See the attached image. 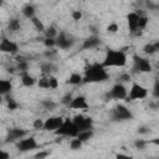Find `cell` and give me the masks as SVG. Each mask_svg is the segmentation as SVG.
Listing matches in <instances>:
<instances>
[{
    "instance_id": "obj_1",
    "label": "cell",
    "mask_w": 159,
    "mask_h": 159,
    "mask_svg": "<svg viewBox=\"0 0 159 159\" xmlns=\"http://www.w3.org/2000/svg\"><path fill=\"white\" fill-rule=\"evenodd\" d=\"M109 75L107 73L102 63L94 62L86 67L84 75L82 76V83H99L107 81Z\"/></svg>"
},
{
    "instance_id": "obj_2",
    "label": "cell",
    "mask_w": 159,
    "mask_h": 159,
    "mask_svg": "<svg viewBox=\"0 0 159 159\" xmlns=\"http://www.w3.org/2000/svg\"><path fill=\"white\" fill-rule=\"evenodd\" d=\"M127 63V55L120 50H108L106 52L102 66L107 67H123Z\"/></svg>"
},
{
    "instance_id": "obj_3",
    "label": "cell",
    "mask_w": 159,
    "mask_h": 159,
    "mask_svg": "<svg viewBox=\"0 0 159 159\" xmlns=\"http://www.w3.org/2000/svg\"><path fill=\"white\" fill-rule=\"evenodd\" d=\"M56 135H60V137H71V138H76L77 134L80 133L78 132V128L72 123V119L70 118H65L63 119V123L61 124V127L53 132Z\"/></svg>"
},
{
    "instance_id": "obj_4",
    "label": "cell",
    "mask_w": 159,
    "mask_h": 159,
    "mask_svg": "<svg viewBox=\"0 0 159 159\" xmlns=\"http://www.w3.org/2000/svg\"><path fill=\"white\" fill-rule=\"evenodd\" d=\"M112 119L116 122H122V120H130L133 119V113L130 112V109H128L123 104H118L113 108L112 113Z\"/></svg>"
},
{
    "instance_id": "obj_5",
    "label": "cell",
    "mask_w": 159,
    "mask_h": 159,
    "mask_svg": "<svg viewBox=\"0 0 159 159\" xmlns=\"http://www.w3.org/2000/svg\"><path fill=\"white\" fill-rule=\"evenodd\" d=\"M147 96H148V89H147L144 86H142V84H139V83L134 82V83H132V87H130L129 94L127 96V98H128L127 101L144 99Z\"/></svg>"
},
{
    "instance_id": "obj_6",
    "label": "cell",
    "mask_w": 159,
    "mask_h": 159,
    "mask_svg": "<svg viewBox=\"0 0 159 159\" xmlns=\"http://www.w3.org/2000/svg\"><path fill=\"white\" fill-rule=\"evenodd\" d=\"M133 62H134V66L133 68L137 71V72H142V73H148L152 71V65L150 62L144 58V57H140L138 55H134L133 56Z\"/></svg>"
},
{
    "instance_id": "obj_7",
    "label": "cell",
    "mask_w": 159,
    "mask_h": 159,
    "mask_svg": "<svg viewBox=\"0 0 159 159\" xmlns=\"http://www.w3.org/2000/svg\"><path fill=\"white\" fill-rule=\"evenodd\" d=\"M55 41H56V46H57L58 48H61V50H67V48L72 47L73 43H75L73 37H72V36H68V35H67L66 32H63V31H61L60 34H57Z\"/></svg>"
},
{
    "instance_id": "obj_8",
    "label": "cell",
    "mask_w": 159,
    "mask_h": 159,
    "mask_svg": "<svg viewBox=\"0 0 159 159\" xmlns=\"http://www.w3.org/2000/svg\"><path fill=\"white\" fill-rule=\"evenodd\" d=\"M39 147L36 139L34 137H29V138H22L16 143V148L17 150L25 153V152H31L34 149H36Z\"/></svg>"
},
{
    "instance_id": "obj_9",
    "label": "cell",
    "mask_w": 159,
    "mask_h": 159,
    "mask_svg": "<svg viewBox=\"0 0 159 159\" xmlns=\"http://www.w3.org/2000/svg\"><path fill=\"white\" fill-rule=\"evenodd\" d=\"M62 123H63V118L60 116L48 117L46 120H43V128L42 129L46 132H55L61 127Z\"/></svg>"
},
{
    "instance_id": "obj_10",
    "label": "cell",
    "mask_w": 159,
    "mask_h": 159,
    "mask_svg": "<svg viewBox=\"0 0 159 159\" xmlns=\"http://www.w3.org/2000/svg\"><path fill=\"white\" fill-rule=\"evenodd\" d=\"M0 52L10 53V55H16L19 52V45L14 41H11L7 37H2L0 41Z\"/></svg>"
},
{
    "instance_id": "obj_11",
    "label": "cell",
    "mask_w": 159,
    "mask_h": 159,
    "mask_svg": "<svg viewBox=\"0 0 159 159\" xmlns=\"http://www.w3.org/2000/svg\"><path fill=\"white\" fill-rule=\"evenodd\" d=\"M26 134H27V132L25 129H21V128H10V129H7V133H6V137H5V143L19 142Z\"/></svg>"
},
{
    "instance_id": "obj_12",
    "label": "cell",
    "mask_w": 159,
    "mask_h": 159,
    "mask_svg": "<svg viewBox=\"0 0 159 159\" xmlns=\"http://www.w3.org/2000/svg\"><path fill=\"white\" fill-rule=\"evenodd\" d=\"M108 96H109L111 98H113V99H124V98H127V96H128L127 88H125V86H124L123 83H116V84L111 88Z\"/></svg>"
},
{
    "instance_id": "obj_13",
    "label": "cell",
    "mask_w": 159,
    "mask_h": 159,
    "mask_svg": "<svg viewBox=\"0 0 159 159\" xmlns=\"http://www.w3.org/2000/svg\"><path fill=\"white\" fill-rule=\"evenodd\" d=\"M68 108L71 109H87L88 108V103L84 96H76L72 98L71 103L68 104Z\"/></svg>"
},
{
    "instance_id": "obj_14",
    "label": "cell",
    "mask_w": 159,
    "mask_h": 159,
    "mask_svg": "<svg viewBox=\"0 0 159 159\" xmlns=\"http://www.w3.org/2000/svg\"><path fill=\"white\" fill-rule=\"evenodd\" d=\"M99 45H101V39L97 35H92V36L83 40V43H82L81 48L82 50H91V48H96Z\"/></svg>"
},
{
    "instance_id": "obj_15",
    "label": "cell",
    "mask_w": 159,
    "mask_h": 159,
    "mask_svg": "<svg viewBox=\"0 0 159 159\" xmlns=\"http://www.w3.org/2000/svg\"><path fill=\"white\" fill-rule=\"evenodd\" d=\"M138 20H139V16L135 14V11L129 12L127 15V21H128V26H129L130 32H135L138 30Z\"/></svg>"
},
{
    "instance_id": "obj_16",
    "label": "cell",
    "mask_w": 159,
    "mask_h": 159,
    "mask_svg": "<svg viewBox=\"0 0 159 159\" xmlns=\"http://www.w3.org/2000/svg\"><path fill=\"white\" fill-rule=\"evenodd\" d=\"M12 89V83L10 80L0 78V96H7Z\"/></svg>"
},
{
    "instance_id": "obj_17",
    "label": "cell",
    "mask_w": 159,
    "mask_h": 159,
    "mask_svg": "<svg viewBox=\"0 0 159 159\" xmlns=\"http://www.w3.org/2000/svg\"><path fill=\"white\" fill-rule=\"evenodd\" d=\"M7 30L11 31V32L20 31L21 30V22H20V20L17 17H11L7 21Z\"/></svg>"
},
{
    "instance_id": "obj_18",
    "label": "cell",
    "mask_w": 159,
    "mask_h": 159,
    "mask_svg": "<svg viewBox=\"0 0 159 159\" xmlns=\"http://www.w3.org/2000/svg\"><path fill=\"white\" fill-rule=\"evenodd\" d=\"M21 83L25 87H32L36 83V80L34 76H31L26 72V73H21Z\"/></svg>"
},
{
    "instance_id": "obj_19",
    "label": "cell",
    "mask_w": 159,
    "mask_h": 159,
    "mask_svg": "<svg viewBox=\"0 0 159 159\" xmlns=\"http://www.w3.org/2000/svg\"><path fill=\"white\" fill-rule=\"evenodd\" d=\"M40 70H41V72H42L43 75L51 76V73L56 71V66H55L53 63H51V62H45V63H41Z\"/></svg>"
},
{
    "instance_id": "obj_20",
    "label": "cell",
    "mask_w": 159,
    "mask_h": 159,
    "mask_svg": "<svg viewBox=\"0 0 159 159\" xmlns=\"http://www.w3.org/2000/svg\"><path fill=\"white\" fill-rule=\"evenodd\" d=\"M35 12H36L35 6L31 5V4H26V5L22 7V14H24V16L27 17V19H32L34 16H36Z\"/></svg>"
},
{
    "instance_id": "obj_21",
    "label": "cell",
    "mask_w": 159,
    "mask_h": 159,
    "mask_svg": "<svg viewBox=\"0 0 159 159\" xmlns=\"http://www.w3.org/2000/svg\"><path fill=\"white\" fill-rule=\"evenodd\" d=\"M159 50V42H155V43H147L144 45L143 47V52L147 53V55H153L154 52H157Z\"/></svg>"
},
{
    "instance_id": "obj_22",
    "label": "cell",
    "mask_w": 159,
    "mask_h": 159,
    "mask_svg": "<svg viewBox=\"0 0 159 159\" xmlns=\"http://www.w3.org/2000/svg\"><path fill=\"white\" fill-rule=\"evenodd\" d=\"M66 82H67L68 84L77 86V84H80V83H82V76H81L80 73H71Z\"/></svg>"
},
{
    "instance_id": "obj_23",
    "label": "cell",
    "mask_w": 159,
    "mask_h": 159,
    "mask_svg": "<svg viewBox=\"0 0 159 159\" xmlns=\"http://www.w3.org/2000/svg\"><path fill=\"white\" fill-rule=\"evenodd\" d=\"M92 137H93V130H84V132H80L76 138L80 139L82 143H84V142L89 140Z\"/></svg>"
},
{
    "instance_id": "obj_24",
    "label": "cell",
    "mask_w": 159,
    "mask_h": 159,
    "mask_svg": "<svg viewBox=\"0 0 159 159\" xmlns=\"http://www.w3.org/2000/svg\"><path fill=\"white\" fill-rule=\"evenodd\" d=\"M30 20H31L32 25L35 26V29H36L39 32H42V31L45 32V25L42 24V21H41L37 16H34V17H32V19H30Z\"/></svg>"
},
{
    "instance_id": "obj_25",
    "label": "cell",
    "mask_w": 159,
    "mask_h": 159,
    "mask_svg": "<svg viewBox=\"0 0 159 159\" xmlns=\"http://www.w3.org/2000/svg\"><path fill=\"white\" fill-rule=\"evenodd\" d=\"M41 106H42L45 109H47V111H52V109L56 108L57 103L53 102L52 99H42V101H41Z\"/></svg>"
},
{
    "instance_id": "obj_26",
    "label": "cell",
    "mask_w": 159,
    "mask_h": 159,
    "mask_svg": "<svg viewBox=\"0 0 159 159\" xmlns=\"http://www.w3.org/2000/svg\"><path fill=\"white\" fill-rule=\"evenodd\" d=\"M57 36V30L55 26H50L45 29V39H56Z\"/></svg>"
},
{
    "instance_id": "obj_27",
    "label": "cell",
    "mask_w": 159,
    "mask_h": 159,
    "mask_svg": "<svg viewBox=\"0 0 159 159\" xmlns=\"http://www.w3.org/2000/svg\"><path fill=\"white\" fill-rule=\"evenodd\" d=\"M82 144H83V143H82L80 139L73 138V139H71V142H70V148H71L72 150H78V149L82 148Z\"/></svg>"
},
{
    "instance_id": "obj_28",
    "label": "cell",
    "mask_w": 159,
    "mask_h": 159,
    "mask_svg": "<svg viewBox=\"0 0 159 159\" xmlns=\"http://www.w3.org/2000/svg\"><path fill=\"white\" fill-rule=\"evenodd\" d=\"M16 70H17V71H20L21 73H26V72H27V70H29V62H27V61L17 62Z\"/></svg>"
},
{
    "instance_id": "obj_29",
    "label": "cell",
    "mask_w": 159,
    "mask_h": 159,
    "mask_svg": "<svg viewBox=\"0 0 159 159\" xmlns=\"http://www.w3.org/2000/svg\"><path fill=\"white\" fill-rule=\"evenodd\" d=\"M147 25H148V17H147L145 15L139 16V20H138V30H139V29H140V30L145 29Z\"/></svg>"
},
{
    "instance_id": "obj_30",
    "label": "cell",
    "mask_w": 159,
    "mask_h": 159,
    "mask_svg": "<svg viewBox=\"0 0 159 159\" xmlns=\"http://www.w3.org/2000/svg\"><path fill=\"white\" fill-rule=\"evenodd\" d=\"M48 87L51 89H56L58 87V80L55 77V76H48Z\"/></svg>"
},
{
    "instance_id": "obj_31",
    "label": "cell",
    "mask_w": 159,
    "mask_h": 159,
    "mask_svg": "<svg viewBox=\"0 0 159 159\" xmlns=\"http://www.w3.org/2000/svg\"><path fill=\"white\" fill-rule=\"evenodd\" d=\"M37 84H39L40 88H45V89L50 88V87H48V77H46V76L41 77V78L37 81Z\"/></svg>"
},
{
    "instance_id": "obj_32",
    "label": "cell",
    "mask_w": 159,
    "mask_h": 159,
    "mask_svg": "<svg viewBox=\"0 0 159 159\" xmlns=\"http://www.w3.org/2000/svg\"><path fill=\"white\" fill-rule=\"evenodd\" d=\"M147 144H148V142L144 140V139H137V140L134 142V147H135L138 150H144Z\"/></svg>"
},
{
    "instance_id": "obj_33",
    "label": "cell",
    "mask_w": 159,
    "mask_h": 159,
    "mask_svg": "<svg viewBox=\"0 0 159 159\" xmlns=\"http://www.w3.org/2000/svg\"><path fill=\"white\" fill-rule=\"evenodd\" d=\"M50 154H51L50 150H40L39 153H36V154L34 155V159H46Z\"/></svg>"
},
{
    "instance_id": "obj_34",
    "label": "cell",
    "mask_w": 159,
    "mask_h": 159,
    "mask_svg": "<svg viewBox=\"0 0 159 159\" xmlns=\"http://www.w3.org/2000/svg\"><path fill=\"white\" fill-rule=\"evenodd\" d=\"M56 55H57V50H55V48H47V50L43 52V56L47 57V58H50V60H52Z\"/></svg>"
},
{
    "instance_id": "obj_35",
    "label": "cell",
    "mask_w": 159,
    "mask_h": 159,
    "mask_svg": "<svg viewBox=\"0 0 159 159\" xmlns=\"http://www.w3.org/2000/svg\"><path fill=\"white\" fill-rule=\"evenodd\" d=\"M118 30H119V26H118V24H116V22H112V24H109V25L107 26V32H108V34H116Z\"/></svg>"
},
{
    "instance_id": "obj_36",
    "label": "cell",
    "mask_w": 159,
    "mask_h": 159,
    "mask_svg": "<svg viewBox=\"0 0 159 159\" xmlns=\"http://www.w3.org/2000/svg\"><path fill=\"white\" fill-rule=\"evenodd\" d=\"M71 17H72V20H75V21H80V20L82 19V12H81L80 10H72V11H71Z\"/></svg>"
},
{
    "instance_id": "obj_37",
    "label": "cell",
    "mask_w": 159,
    "mask_h": 159,
    "mask_svg": "<svg viewBox=\"0 0 159 159\" xmlns=\"http://www.w3.org/2000/svg\"><path fill=\"white\" fill-rule=\"evenodd\" d=\"M72 98H73V97H72V94H71V93H67V94H65V96H63V97L61 98V103L68 107V104L71 103Z\"/></svg>"
},
{
    "instance_id": "obj_38",
    "label": "cell",
    "mask_w": 159,
    "mask_h": 159,
    "mask_svg": "<svg viewBox=\"0 0 159 159\" xmlns=\"http://www.w3.org/2000/svg\"><path fill=\"white\" fill-rule=\"evenodd\" d=\"M43 43H45V46H46L47 48H53V47L56 46L55 39H45V40H43Z\"/></svg>"
},
{
    "instance_id": "obj_39",
    "label": "cell",
    "mask_w": 159,
    "mask_h": 159,
    "mask_svg": "<svg viewBox=\"0 0 159 159\" xmlns=\"http://www.w3.org/2000/svg\"><path fill=\"white\" fill-rule=\"evenodd\" d=\"M32 127H34V129H42L43 128V120L42 119H40V118H37V119H35L34 120V123H32Z\"/></svg>"
},
{
    "instance_id": "obj_40",
    "label": "cell",
    "mask_w": 159,
    "mask_h": 159,
    "mask_svg": "<svg viewBox=\"0 0 159 159\" xmlns=\"http://www.w3.org/2000/svg\"><path fill=\"white\" fill-rule=\"evenodd\" d=\"M17 107H19V104H17L14 99L7 98V108H9L10 111H15V109H17Z\"/></svg>"
},
{
    "instance_id": "obj_41",
    "label": "cell",
    "mask_w": 159,
    "mask_h": 159,
    "mask_svg": "<svg viewBox=\"0 0 159 159\" xmlns=\"http://www.w3.org/2000/svg\"><path fill=\"white\" fill-rule=\"evenodd\" d=\"M130 80V76L129 75H127V73H123V75H120L119 77H118V83H122V82H127V81H129Z\"/></svg>"
},
{
    "instance_id": "obj_42",
    "label": "cell",
    "mask_w": 159,
    "mask_h": 159,
    "mask_svg": "<svg viewBox=\"0 0 159 159\" xmlns=\"http://www.w3.org/2000/svg\"><path fill=\"white\" fill-rule=\"evenodd\" d=\"M138 134H147V133H149L150 132V129L148 128V127H144V125H142V127H139L138 128Z\"/></svg>"
},
{
    "instance_id": "obj_43",
    "label": "cell",
    "mask_w": 159,
    "mask_h": 159,
    "mask_svg": "<svg viewBox=\"0 0 159 159\" xmlns=\"http://www.w3.org/2000/svg\"><path fill=\"white\" fill-rule=\"evenodd\" d=\"M116 159H133V157L132 155L123 154V153H117L116 154Z\"/></svg>"
},
{
    "instance_id": "obj_44",
    "label": "cell",
    "mask_w": 159,
    "mask_h": 159,
    "mask_svg": "<svg viewBox=\"0 0 159 159\" xmlns=\"http://www.w3.org/2000/svg\"><path fill=\"white\" fill-rule=\"evenodd\" d=\"M0 159H10L9 153L5 152V150H2V149H0Z\"/></svg>"
},
{
    "instance_id": "obj_45",
    "label": "cell",
    "mask_w": 159,
    "mask_h": 159,
    "mask_svg": "<svg viewBox=\"0 0 159 159\" xmlns=\"http://www.w3.org/2000/svg\"><path fill=\"white\" fill-rule=\"evenodd\" d=\"M89 30L92 31V34H93V35H96V34H97V29H96L94 26H89Z\"/></svg>"
},
{
    "instance_id": "obj_46",
    "label": "cell",
    "mask_w": 159,
    "mask_h": 159,
    "mask_svg": "<svg viewBox=\"0 0 159 159\" xmlns=\"http://www.w3.org/2000/svg\"><path fill=\"white\" fill-rule=\"evenodd\" d=\"M2 5H4V1H1V0H0V6H2Z\"/></svg>"
},
{
    "instance_id": "obj_47",
    "label": "cell",
    "mask_w": 159,
    "mask_h": 159,
    "mask_svg": "<svg viewBox=\"0 0 159 159\" xmlns=\"http://www.w3.org/2000/svg\"><path fill=\"white\" fill-rule=\"evenodd\" d=\"M0 103H2V96H0Z\"/></svg>"
}]
</instances>
